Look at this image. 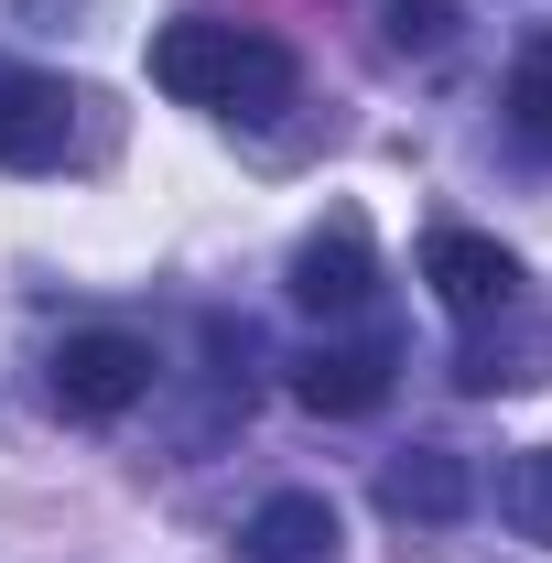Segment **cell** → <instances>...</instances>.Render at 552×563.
I'll list each match as a JSON object with an SVG mask.
<instances>
[{"instance_id": "6da1fadb", "label": "cell", "mask_w": 552, "mask_h": 563, "mask_svg": "<svg viewBox=\"0 0 552 563\" xmlns=\"http://www.w3.org/2000/svg\"><path fill=\"white\" fill-rule=\"evenodd\" d=\"M152 87H163V98H185V109L272 120V109H292V55H281L272 33H239V22L185 11V22H163V33H152Z\"/></svg>"}, {"instance_id": "7a4b0ae2", "label": "cell", "mask_w": 552, "mask_h": 563, "mask_svg": "<svg viewBox=\"0 0 552 563\" xmlns=\"http://www.w3.org/2000/svg\"><path fill=\"white\" fill-rule=\"evenodd\" d=\"M152 401V347H141L131 325H87V336H66L55 347V412L76 422H120Z\"/></svg>"}, {"instance_id": "3957f363", "label": "cell", "mask_w": 552, "mask_h": 563, "mask_svg": "<svg viewBox=\"0 0 552 563\" xmlns=\"http://www.w3.org/2000/svg\"><path fill=\"white\" fill-rule=\"evenodd\" d=\"M422 282H433V303L466 314V325H487V314L520 303V261H509L498 239H477V228H433V239H422Z\"/></svg>"}, {"instance_id": "277c9868", "label": "cell", "mask_w": 552, "mask_h": 563, "mask_svg": "<svg viewBox=\"0 0 552 563\" xmlns=\"http://www.w3.org/2000/svg\"><path fill=\"white\" fill-rule=\"evenodd\" d=\"M66 131H76V87H66V76L0 66V174H44V163H66Z\"/></svg>"}, {"instance_id": "5b68a950", "label": "cell", "mask_w": 552, "mask_h": 563, "mask_svg": "<svg viewBox=\"0 0 552 563\" xmlns=\"http://www.w3.org/2000/svg\"><path fill=\"white\" fill-rule=\"evenodd\" d=\"M303 314H357L368 292H379V261H368V239L357 228H325V239H303L292 250V282H281Z\"/></svg>"}, {"instance_id": "8992f818", "label": "cell", "mask_w": 552, "mask_h": 563, "mask_svg": "<svg viewBox=\"0 0 552 563\" xmlns=\"http://www.w3.org/2000/svg\"><path fill=\"white\" fill-rule=\"evenodd\" d=\"M336 498H314V488H281L250 509V531H239V553L250 563H336Z\"/></svg>"}, {"instance_id": "52a82bcc", "label": "cell", "mask_w": 552, "mask_h": 563, "mask_svg": "<svg viewBox=\"0 0 552 563\" xmlns=\"http://www.w3.org/2000/svg\"><path fill=\"white\" fill-rule=\"evenodd\" d=\"M466 455H444V444H412V455H390L379 466V509L390 520H422V531H444V520H466Z\"/></svg>"}, {"instance_id": "ba28073f", "label": "cell", "mask_w": 552, "mask_h": 563, "mask_svg": "<svg viewBox=\"0 0 552 563\" xmlns=\"http://www.w3.org/2000/svg\"><path fill=\"white\" fill-rule=\"evenodd\" d=\"M292 401L325 422H357L390 401V347H314L303 368H292Z\"/></svg>"}, {"instance_id": "9c48e42d", "label": "cell", "mask_w": 552, "mask_h": 563, "mask_svg": "<svg viewBox=\"0 0 552 563\" xmlns=\"http://www.w3.org/2000/svg\"><path fill=\"white\" fill-rule=\"evenodd\" d=\"M498 520L552 553V444H520V455L498 466Z\"/></svg>"}, {"instance_id": "30bf717a", "label": "cell", "mask_w": 552, "mask_h": 563, "mask_svg": "<svg viewBox=\"0 0 552 563\" xmlns=\"http://www.w3.org/2000/svg\"><path fill=\"white\" fill-rule=\"evenodd\" d=\"M509 131L552 152V33H531L520 55H509Z\"/></svg>"}, {"instance_id": "8fae6325", "label": "cell", "mask_w": 552, "mask_h": 563, "mask_svg": "<svg viewBox=\"0 0 552 563\" xmlns=\"http://www.w3.org/2000/svg\"><path fill=\"white\" fill-rule=\"evenodd\" d=\"M444 33H455V0H390V44L401 55H433Z\"/></svg>"}]
</instances>
